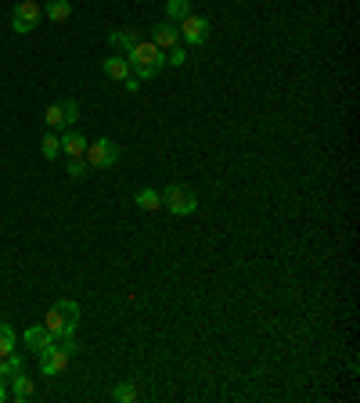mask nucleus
<instances>
[{"label":"nucleus","instance_id":"f257e3e1","mask_svg":"<svg viewBox=\"0 0 360 403\" xmlns=\"http://www.w3.org/2000/svg\"><path fill=\"white\" fill-rule=\"evenodd\" d=\"M127 62H130V72H134L137 80H152V76L162 72L166 54H162L152 40H137V43L127 50Z\"/></svg>","mask_w":360,"mask_h":403},{"label":"nucleus","instance_id":"f03ea898","mask_svg":"<svg viewBox=\"0 0 360 403\" xmlns=\"http://www.w3.org/2000/svg\"><path fill=\"white\" fill-rule=\"evenodd\" d=\"M76 324H80V303H73V299L54 303V306L47 310V321H43V328H47L54 338L73 335V331H76Z\"/></svg>","mask_w":360,"mask_h":403},{"label":"nucleus","instance_id":"7ed1b4c3","mask_svg":"<svg viewBox=\"0 0 360 403\" xmlns=\"http://www.w3.org/2000/svg\"><path fill=\"white\" fill-rule=\"evenodd\" d=\"M162 205H166L173 216H191V213L198 209V195H195L191 188H184V184H169L166 195H162Z\"/></svg>","mask_w":360,"mask_h":403},{"label":"nucleus","instance_id":"20e7f679","mask_svg":"<svg viewBox=\"0 0 360 403\" xmlns=\"http://www.w3.org/2000/svg\"><path fill=\"white\" fill-rule=\"evenodd\" d=\"M87 166L90 169H105V166H115L119 162V144L101 137V141H87V151H83Z\"/></svg>","mask_w":360,"mask_h":403},{"label":"nucleus","instance_id":"39448f33","mask_svg":"<svg viewBox=\"0 0 360 403\" xmlns=\"http://www.w3.org/2000/svg\"><path fill=\"white\" fill-rule=\"evenodd\" d=\"M40 18H43V8L36 4V0H22V4H15V11H11V29L18 36L22 33H33L40 26Z\"/></svg>","mask_w":360,"mask_h":403},{"label":"nucleus","instance_id":"423d86ee","mask_svg":"<svg viewBox=\"0 0 360 403\" xmlns=\"http://www.w3.org/2000/svg\"><path fill=\"white\" fill-rule=\"evenodd\" d=\"M209 18H202V15H188V18H180V40H184V47H202L206 40H209Z\"/></svg>","mask_w":360,"mask_h":403},{"label":"nucleus","instance_id":"0eeeda50","mask_svg":"<svg viewBox=\"0 0 360 403\" xmlns=\"http://www.w3.org/2000/svg\"><path fill=\"white\" fill-rule=\"evenodd\" d=\"M40 357V371L51 378V375H65V367H69V360H73V353H65L58 342H51L43 353H36Z\"/></svg>","mask_w":360,"mask_h":403},{"label":"nucleus","instance_id":"6e6552de","mask_svg":"<svg viewBox=\"0 0 360 403\" xmlns=\"http://www.w3.org/2000/svg\"><path fill=\"white\" fill-rule=\"evenodd\" d=\"M152 43H155L162 54H166L169 47H176V43H180V33H176V26H173L169 18H166V22H159V26L152 29Z\"/></svg>","mask_w":360,"mask_h":403},{"label":"nucleus","instance_id":"1a4fd4ad","mask_svg":"<svg viewBox=\"0 0 360 403\" xmlns=\"http://www.w3.org/2000/svg\"><path fill=\"white\" fill-rule=\"evenodd\" d=\"M22 342L29 345V350H33V353H43V350H47V345L54 342V335H51V331H47L43 324H36V328H26V335H22Z\"/></svg>","mask_w":360,"mask_h":403},{"label":"nucleus","instance_id":"9d476101","mask_svg":"<svg viewBox=\"0 0 360 403\" xmlns=\"http://www.w3.org/2000/svg\"><path fill=\"white\" fill-rule=\"evenodd\" d=\"M101 72H105L108 80H119V83H123V80L130 76V62H127V58H105V62H101Z\"/></svg>","mask_w":360,"mask_h":403},{"label":"nucleus","instance_id":"9b49d317","mask_svg":"<svg viewBox=\"0 0 360 403\" xmlns=\"http://www.w3.org/2000/svg\"><path fill=\"white\" fill-rule=\"evenodd\" d=\"M62 151H65L69 158H83V151H87V137L76 134V130H69V134L62 137Z\"/></svg>","mask_w":360,"mask_h":403},{"label":"nucleus","instance_id":"f8f14e48","mask_svg":"<svg viewBox=\"0 0 360 403\" xmlns=\"http://www.w3.org/2000/svg\"><path fill=\"white\" fill-rule=\"evenodd\" d=\"M137 209H144V213H159V209H162V195H159L155 188L137 191Z\"/></svg>","mask_w":360,"mask_h":403},{"label":"nucleus","instance_id":"ddd939ff","mask_svg":"<svg viewBox=\"0 0 360 403\" xmlns=\"http://www.w3.org/2000/svg\"><path fill=\"white\" fill-rule=\"evenodd\" d=\"M43 15H47L51 22H69V15H73V4H69V0H51Z\"/></svg>","mask_w":360,"mask_h":403},{"label":"nucleus","instance_id":"4468645a","mask_svg":"<svg viewBox=\"0 0 360 403\" xmlns=\"http://www.w3.org/2000/svg\"><path fill=\"white\" fill-rule=\"evenodd\" d=\"M137 40H141V36H137L134 29H115V33H108V43H112V47H119V50H130Z\"/></svg>","mask_w":360,"mask_h":403},{"label":"nucleus","instance_id":"2eb2a0df","mask_svg":"<svg viewBox=\"0 0 360 403\" xmlns=\"http://www.w3.org/2000/svg\"><path fill=\"white\" fill-rule=\"evenodd\" d=\"M11 396H15V399H29V396H33V378H29L26 371H18V375L11 378Z\"/></svg>","mask_w":360,"mask_h":403},{"label":"nucleus","instance_id":"dca6fc26","mask_svg":"<svg viewBox=\"0 0 360 403\" xmlns=\"http://www.w3.org/2000/svg\"><path fill=\"white\" fill-rule=\"evenodd\" d=\"M15 345H18V338H15V328L4 321V324H0V357H11V353H15Z\"/></svg>","mask_w":360,"mask_h":403},{"label":"nucleus","instance_id":"f3484780","mask_svg":"<svg viewBox=\"0 0 360 403\" xmlns=\"http://www.w3.org/2000/svg\"><path fill=\"white\" fill-rule=\"evenodd\" d=\"M18 371H22V357H18V353H11V357H0V382H11Z\"/></svg>","mask_w":360,"mask_h":403},{"label":"nucleus","instance_id":"a211bd4d","mask_svg":"<svg viewBox=\"0 0 360 403\" xmlns=\"http://www.w3.org/2000/svg\"><path fill=\"white\" fill-rule=\"evenodd\" d=\"M137 396H141V389H137L134 382H119V385L112 389V399H115V403H134Z\"/></svg>","mask_w":360,"mask_h":403},{"label":"nucleus","instance_id":"6ab92c4d","mask_svg":"<svg viewBox=\"0 0 360 403\" xmlns=\"http://www.w3.org/2000/svg\"><path fill=\"white\" fill-rule=\"evenodd\" d=\"M76 119H80V101H76V97H65V101H62V127L73 130Z\"/></svg>","mask_w":360,"mask_h":403},{"label":"nucleus","instance_id":"aec40b11","mask_svg":"<svg viewBox=\"0 0 360 403\" xmlns=\"http://www.w3.org/2000/svg\"><path fill=\"white\" fill-rule=\"evenodd\" d=\"M188 15H191L188 0H166V18L169 22H180V18H188Z\"/></svg>","mask_w":360,"mask_h":403},{"label":"nucleus","instance_id":"412c9836","mask_svg":"<svg viewBox=\"0 0 360 403\" xmlns=\"http://www.w3.org/2000/svg\"><path fill=\"white\" fill-rule=\"evenodd\" d=\"M40 151H43V158H47V162H54L58 155H62V137H54V134L47 130V137L40 141Z\"/></svg>","mask_w":360,"mask_h":403},{"label":"nucleus","instance_id":"4be33fe9","mask_svg":"<svg viewBox=\"0 0 360 403\" xmlns=\"http://www.w3.org/2000/svg\"><path fill=\"white\" fill-rule=\"evenodd\" d=\"M43 123H47V130H58V127H62V101L51 104V108L43 112Z\"/></svg>","mask_w":360,"mask_h":403},{"label":"nucleus","instance_id":"5701e85b","mask_svg":"<svg viewBox=\"0 0 360 403\" xmlns=\"http://www.w3.org/2000/svg\"><path fill=\"white\" fill-rule=\"evenodd\" d=\"M166 62L176 65V69H180V65H188V47H180V43L169 47V50H166Z\"/></svg>","mask_w":360,"mask_h":403},{"label":"nucleus","instance_id":"b1692460","mask_svg":"<svg viewBox=\"0 0 360 403\" xmlns=\"http://www.w3.org/2000/svg\"><path fill=\"white\" fill-rule=\"evenodd\" d=\"M87 169H90L87 158H69V177H73V181H83V177H87Z\"/></svg>","mask_w":360,"mask_h":403},{"label":"nucleus","instance_id":"393cba45","mask_svg":"<svg viewBox=\"0 0 360 403\" xmlns=\"http://www.w3.org/2000/svg\"><path fill=\"white\" fill-rule=\"evenodd\" d=\"M123 87H127V90H130V94H137V87H141V80H137V76H134V72H130V76H127V80H123Z\"/></svg>","mask_w":360,"mask_h":403},{"label":"nucleus","instance_id":"a878e982","mask_svg":"<svg viewBox=\"0 0 360 403\" xmlns=\"http://www.w3.org/2000/svg\"><path fill=\"white\" fill-rule=\"evenodd\" d=\"M4 399H8V385H4V382H0V403H4Z\"/></svg>","mask_w":360,"mask_h":403}]
</instances>
